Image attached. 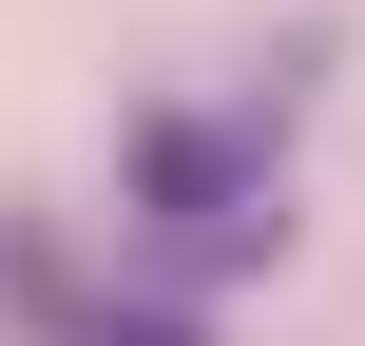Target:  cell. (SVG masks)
<instances>
[{
	"instance_id": "cell-1",
	"label": "cell",
	"mask_w": 365,
	"mask_h": 346,
	"mask_svg": "<svg viewBox=\"0 0 365 346\" xmlns=\"http://www.w3.org/2000/svg\"><path fill=\"white\" fill-rule=\"evenodd\" d=\"M289 77L250 96V116H154L135 135V193H115V250L154 270V289H231V270H269L289 250Z\"/></svg>"
},
{
	"instance_id": "cell-2",
	"label": "cell",
	"mask_w": 365,
	"mask_h": 346,
	"mask_svg": "<svg viewBox=\"0 0 365 346\" xmlns=\"http://www.w3.org/2000/svg\"><path fill=\"white\" fill-rule=\"evenodd\" d=\"M77 346H212V327H192V308H115V289H96V327H77Z\"/></svg>"
}]
</instances>
